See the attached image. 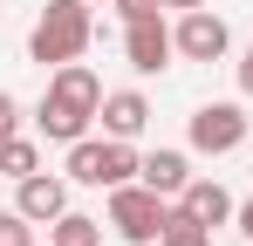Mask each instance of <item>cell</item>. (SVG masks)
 Listing matches in <instances>:
<instances>
[{"instance_id":"8fae6325","label":"cell","mask_w":253,"mask_h":246,"mask_svg":"<svg viewBox=\"0 0 253 246\" xmlns=\"http://www.w3.org/2000/svg\"><path fill=\"white\" fill-rule=\"evenodd\" d=\"M137 178H144L151 192H165V199H178V192L192 185V164H185V151H151V158L137 164Z\"/></svg>"},{"instance_id":"9a60e30c","label":"cell","mask_w":253,"mask_h":246,"mask_svg":"<svg viewBox=\"0 0 253 246\" xmlns=\"http://www.w3.org/2000/svg\"><path fill=\"white\" fill-rule=\"evenodd\" d=\"M0 246H35V219L28 212H0Z\"/></svg>"},{"instance_id":"d6986e66","label":"cell","mask_w":253,"mask_h":246,"mask_svg":"<svg viewBox=\"0 0 253 246\" xmlns=\"http://www.w3.org/2000/svg\"><path fill=\"white\" fill-rule=\"evenodd\" d=\"M233 219H240V233H247V246H253V199L240 205V212H233Z\"/></svg>"},{"instance_id":"5b68a950","label":"cell","mask_w":253,"mask_h":246,"mask_svg":"<svg viewBox=\"0 0 253 246\" xmlns=\"http://www.w3.org/2000/svg\"><path fill=\"white\" fill-rule=\"evenodd\" d=\"M240 144H247V110H240V103H199V110H192V151L226 158V151H240Z\"/></svg>"},{"instance_id":"30bf717a","label":"cell","mask_w":253,"mask_h":246,"mask_svg":"<svg viewBox=\"0 0 253 246\" xmlns=\"http://www.w3.org/2000/svg\"><path fill=\"white\" fill-rule=\"evenodd\" d=\"M144 123H151V103L137 96V89H117V96H103V130L110 137H144Z\"/></svg>"},{"instance_id":"ba28073f","label":"cell","mask_w":253,"mask_h":246,"mask_svg":"<svg viewBox=\"0 0 253 246\" xmlns=\"http://www.w3.org/2000/svg\"><path fill=\"white\" fill-rule=\"evenodd\" d=\"M14 212H28L35 226H55V219L69 212V185H62V178H48V171H35V178H21Z\"/></svg>"},{"instance_id":"277c9868","label":"cell","mask_w":253,"mask_h":246,"mask_svg":"<svg viewBox=\"0 0 253 246\" xmlns=\"http://www.w3.org/2000/svg\"><path fill=\"white\" fill-rule=\"evenodd\" d=\"M165 219H171L165 192H151L144 178H137V185H117V192H110V226H117V233H124L130 246H151L158 233H165Z\"/></svg>"},{"instance_id":"6da1fadb","label":"cell","mask_w":253,"mask_h":246,"mask_svg":"<svg viewBox=\"0 0 253 246\" xmlns=\"http://www.w3.org/2000/svg\"><path fill=\"white\" fill-rule=\"evenodd\" d=\"M96 117H103V82H96V69H83V62H62V69L48 76L42 110H35L42 137H55V144H76V137H89V123H96Z\"/></svg>"},{"instance_id":"7c38bea8","label":"cell","mask_w":253,"mask_h":246,"mask_svg":"<svg viewBox=\"0 0 253 246\" xmlns=\"http://www.w3.org/2000/svg\"><path fill=\"white\" fill-rule=\"evenodd\" d=\"M48 246H103V219H89V212H62V219L48 226Z\"/></svg>"},{"instance_id":"ac0fdd59","label":"cell","mask_w":253,"mask_h":246,"mask_svg":"<svg viewBox=\"0 0 253 246\" xmlns=\"http://www.w3.org/2000/svg\"><path fill=\"white\" fill-rule=\"evenodd\" d=\"M240 96H253V41H247V62H240Z\"/></svg>"},{"instance_id":"8992f818","label":"cell","mask_w":253,"mask_h":246,"mask_svg":"<svg viewBox=\"0 0 253 246\" xmlns=\"http://www.w3.org/2000/svg\"><path fill=\"white\" fill-rule=\"evenodd\" d=\"M124 55L137 76H158L171 69V55H178V35L165 28V14H144V21H124Z\"/></svg>"},{"instance_id":"52a82bcc","label":"cell","mask_w":253,"mask_h":246,"mask_svg":"<svg viewBox=\"0 0 253 246\" xmlns=\"http://www.w3.org/2000/svg\"><path fill=\"white\" fill-rule=\"evenodd\" d=\"M171 35H178V55H185V62H219V55L233 48V28H226L219 14H206V7H192Z\"/></svg>"},{"instance_id":"3957f363","label":"cell","mask_w":253,"mask_h":246,"mask_svg":"<svg viewBox=\"0 0 253 246\" xmlns=\"http://www.w3.org/2000/svg\"><path fill=\"white\" fill-rule=\"evenodd\" d=\"M137 151H130L124 137H76L69 144V178L76 185H103V192H117V185H130L137 178Z\"/></svg>"},{"instance_id":"2e32d148","label":"cell","mask_w":253,"mask_h":246,"mask_svg":"<svg viewBox=\"0 0 253 246\" xmlns=\"http://www.w3.org/2000/svg\"><path fill=\"white\" fill-rule=\"evenodd\" d=\"M110 7H117V14H124V21H144V14H158V7H165V0H110Z\"/></svg>"},{"instance_id":"5bb4252c","label":"cell","mask_w":253,"mask_h":246,"mask_svg":"<svg viewBox=\"0 0 253 246\" xmlns=\"http://www.w3.org/2000/svg\"><path fill=\"white\" fill-rule=\"evenodd\" d=\"M35 171H42V151H35L28 137H7V144H0V178L21 185V178H35Z\"/></svg>"},{"instance_id":"e0dca14e","label":"cell","mask_w":253,"mask_h":246,"mask_svg":"<svg viewBox=\"0 0 253 246\" xmlns=\"http://www.w3.org/2000/svg\"><path fill=\"white\" fill-rule=\"evenodd\" d=\"M14 117H21V103H14V96H7V89H0V144H7V137H14Z\"/></svg>"},{"instance_id":"44dd1931","label":"cell","mask_w":253,"mask_h":246,"mask_svg":"<svg viewBox=\"0 0 253 246\" xmlns=\"http://www.w3.org/2000/svg\"><path fill=\"white\" fill-rule=\"evenodd\" d=\"M89 7H110V0H89Z\"/></svg>"},{"instance_id":"7a4b0ae2","label":"cell","mask_w":253,"mask_h":246,"mask_svg":"<svg viewBox=\"0 0 253 246\" xmlns=\"http://www.w3.org/2000/svg\"><path fill=\"white\" fill-rule=\"evenodd\" d=\"M89 35H96L89 0H48L42 21H35V35H28V55H35L42 69H48V62L62 69V62H76V55L89 48Z\"/></svg>"},{"instance_id":"ffe728a7","label":"cell","mask_w":253,"mask_h":246,"mask_svg":"<svg viewBox=\"0 0 253 246\" xmlns=\"http://www.w3.org/2000/svg\"><path fill=\"white\" fill-rule=\"evenodd\" d=\"M165 7H178V14H192V7H206V0H165Z\"/></svg>"},{"instance_id":"4fadbf2b","label":"cell","mask_w":253,"mask_h":246,"mask_svg":"<svg viewBox=\"0 0 253 246\" xmlns=\"http://www.w3.org/2000/svg\"><path fill=\"white\" fill-rule=\"evenodd\" d=\"M158 246H212V226H199L185 205H171V219H165V233H158Z\"/></svg>"},{"instance_id":"9c48e42d","label":"cell","mask_w":253,"mask_h":246,"mask_svg":"<svg viewBox=\"0 0 253 246\" xmlns=\"http://www.w3.org/2000/svg\"><path fill=\"white\" fill-rule=\"evenodd\" d=\"M178 205H185V212H192L199 226H226V219L240 212V205H233V192H226L219 178H192V185L178 192Z\"/></svg>"}]
</instances>
